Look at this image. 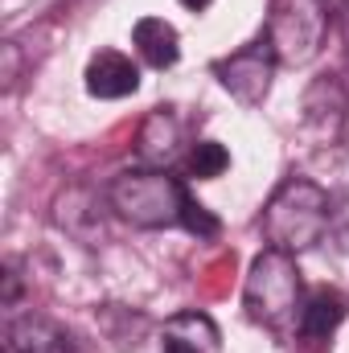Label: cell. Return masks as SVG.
Wrapping results in <instances>:
<instances>
[{
    "mask_svg": "<svg viewBox=\"0 0 349 353\" xmlns=\"http://www.w3.org/2000/svg\"><path fill=\"white\" fill-rule=\"evenodd\" d=\"M214 0H181V8H189V12H206Z\"/></svg>",
    "mask_w": 349,
    "mask_h": 353,
    "instance_id": "obj_17",
    "label": "cell"
},
{
    "mask_svg": "<svg viewBox=\"0 0 349 353\" xmlns=\"http://www.w3.org/2000/svg\"><path fill=\"white\" fill-rule=\"evenodd\" d=\"M230 169V152L218 144V140H197L189 152H185V176H197V181H214Z\"/></svg>",
    "mask_w": 349,
    "mask_h": 353,
    "instance_id": "obj_13",
    "label": "cell"
},
{
    "mask_svg": "<svg viewBox=\"0 0 349 353\" xmlns=\"http://www.w3.org/2000/svg\"><path fill=\"white\" fill-rule=\"evenodd\" d=\"M4 345L12 353H79V341L62 325H54L46 316H21V321H12Z\"/></svg>",
    "mask_w": 349,
    "mask_h": 353,
    "instance_id": "obj_11",
    "label": "cell"
},
{
    "mask_svg": "<svg viewBox=\"0 0 349 353\" xmlns=\"http://www.w3.org/2000/svg\"><path fill=\"white\" fill-rule=\"evenodd\" d=\"M349 304L341 292H333V288H317L312 296H304V308H300V321H296V333H300V341L304 345H325L333 333H337V325L346 321Z\"/></svg>",
    "mask_w": 349,
    "mask_h": 353,
    "instance_id": "obj_10",
    "label": "cell"
},
{
    "mask_svg": "<svg viewBox=\"0 0 349 353\" xmlns=\"http://www.w3.org/2000/svg\"><path fill=\"white\" fill-rule=\"evenodd\" d=\"M161 353H222V333L206 312L189 308V312H177L165 321Z\"/></svg>",
    "mask_w": 349,
    "mask_h": 353,
    "instance_id": "obj_9",
    "label": "cell"
},
{
    "mask_svg": "<svg viewBox=\"0 0 349 353\" xmlns=\"http://www.w3.org/2000/svg\"><path fill=\"white\" fill-rule=\"evenodd\" d=\"M333 25V8L325 0H271L263 41L271 46L279 66H308Z\"/></svg>",
    "mask_w": 349,
    "mask_h": 353,
    "instance_id": "obj_4",
    "label": "cell"
},
{
    "mask_svg": "<svg viewBox=\"0 0 349 353\" xmlns=\"http://www.w3.org/2000/svg\"><path fill=\"white\" fill-rule=\"evenodd\" d=\"M263 239L275 251L300 255L308 247H317L325 239V230L333 226V201L329 193L308 181V176H288L263 205Z\"/></svg>",
    "mask_w": 349,
    "mask_h": 353,
    "instance_id": "obj_1",
    "label": "cell"
},
{
    "mask_svg": "<svg viewBox=\"0 0 349 353\" xmlns=\"http://www.w3.org/2000/svg\"><path fill=\"white\" fill-rule=\"evenodd\" d=\"M181 157V119L173 107H157L148 111V119L136 132V161L144 169H169Z\"/></svg>",
    "mask_w": 349,
    "mask_h": 353,
    "instance_id": "obj_7",
    "label": "cell"
},
{
    "mask_svg": "<svg viewBox=\"0 0 349 353\" xmlns=\"http://www.w3.org/2000/svg\"><path fill=\"white\" fill-rule=\"evenodd\" d=\"M325 4L333 8V21L341 29V41H346V54H349V0H325Z\"/></svg>",
    "mask_w": 349,
    "mask_h": 353,
    "instance_id": "obj_16",
    "label": "cell"
},
{
    "mask_svg": "<svg viewBox=\"0 0 349 353\" xmlns=\"http://www.w3.org/2000/svg\"><path fill=\"white\" fill-rule=\"evenodd\" d=\"M185 185L181 176H173L169 169H128L119 173L111 185H107V205L140 226V230H169V226H181L185 218Z\"/></svg>",
    "mask_w": 349,
    "mask_h": 353,
    "instance_id": "obj_3",
    "label": "cell"
},
{
    "mask_svg": "<svg viewBox=\"0 0 349 353\" xmlns=\"http://www.w3.org/2000/svg\"><path fill=\"white\" fill-rule=\"evenodd\" d=\"M4 288H0V304L4 308H17V300H21V271H17V263H4Z\"/></svg>",
    "mask_w": 349,
    "mask_h": 353,
    "instance_id": "obj_15",
    "label": "cell"
},
{
    "mask_svg": "<svg viewBox=\"0 0 349 353\" xmlns=\"http://www.w3.org/2000/svg\"><path fill=\"white\" fill-rule=\"evenodd\" d=\"M87 94L90 99H128L140 90V66L115 50H99L87 62Z\"/></svg>",
    "mask_w": 349,
    "mask_h": 353,
    "instance_id": "obj_8",
    "label": "cell"
},
{
    "mask_svg": "<svg viewBox=\"0 0 349 353\" xmlns=\"http://www.w3.org/2000/svg\"><path fill=\"white\" fill-rule=\"evenodd\" d=\"M243 304H247V316L271 333L296 329L300 308H304V279H300L296 255L275 251V247L255 255L243 283Z\"/></svg>",
    "mask_w": 349,
    "mask_h": 353,
    "instance_id": "obj_2",
    "label": "cell"
},
{
    "mask_svg": "<svg viewBox=\"0 0 349 353\" xmlns=\"http://www.w3.org/2000/svg\"><path fill=\"white\" fill-rule=\"evenodd\" d=\"M132 46L152 70H169L181 58V37H177V29L165 17H140L132 25Z\"/></svg>",
    "mask_w": 349,
    "mask_h": 353,
    "instance_id": "obj_12",
    "label": "cell"
},
{
    "mask_svg": "<svg viewBox=\"0 0 349 353\" xmlns=\"http://www.w3.org/2000/svg\"><path fill=\"white\" fill-rule=\"evenodd\" d=\"M275 66H279V62H275L271 46L259 37V41L243 46L239 54L214 62V79L222 83V90H226L230 99H239L243 107H259L263 99H267V90H271Z\"/></svg>",
    "mask_w": 349,
    "mask_h": 353,
    "instance_id": "obj_5",
    "label": "cell"
},
{
    "mask_svg": "<svg viewBox=\"0 0 349 353\" xmlns=\"http://www.w3.org/2000/svg\"><path fill=\"white\" fill-rule=\"evenodd\" d=\"M346 111H349V94L346 83L337 74H321L312 79L304 99H300V128L312 144H337L346 132Z\"/></svg>",
    "mask_w": 349,
    "mask_h": 353,
    "instance_id": "obj_6",
    "label": "cell"
},
{
    "mask_svg": "<svg viewBox=\"0 0 349 353\" xmlns=\"http://www.w3.org/2000/svg\"><path fill=\"white\" fill-rule=\"evenodd\" d=\"M181 226H185L189 234H197V239H214V234L222 230V222H218L201 201H193V197L185 201V218H181Z\"/></svg>",
    "mask_w": 349,
    "mask_h": 353,
    "instance_id": "obj_14",
    "label": "cell"
}]
</instances>
